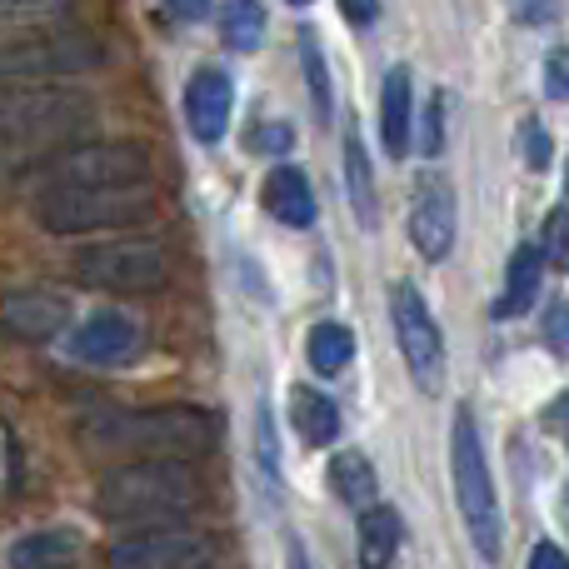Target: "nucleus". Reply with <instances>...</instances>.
<instances>
[{"label":"nucleus","instance_id":"37","mask_svg":"<svg viewBox=\"0 0 569 569\" xmlns=\"http://www.w3.org/2000/svg\"><path fill=\"white\" fill-rule=\"evenodd\" d=\"M565 520H569V500H565Z\"/></svg>","mask_w":569,"mask_h":569},{"label":"nucleus","instance_id":"21","mask_svg":"<svg viewBox=\"0 0 569 569\" xmlns=\"http://www.w3.org/2000/svg\"><path fill=\"white\" fill-rule=\"evenodd\" d=\"M545 280V256L540 246H520L510 256V270H505V295H500V315H525L540 295Z\"/></svg>","mask_w":569,"mask_h":569},{"label":"nucleus","instance_id":"19","mask_svg":"<svg viewBox=\"0 0 569 569\" xmlns=\"http://www.w3.org/2000/svg\"><path fill=\"white\" fill-rule=\"evenodd\" d=\"M290 420H295V430H300V440L315 445V450L340 440V410H335L330 395L310 390V385H300V390L290 395Z\"/></svg>","mask_w":569,"mask_h":569},{"label":"nucleus","instance_id":"8","mask_svg":"<svg viewBox=\"0 0 569 569\" xmlns=\"http://www.w3.org/2000/svg\"><path fill=\"white\" fill-rule=\"evenodd\" d=\"M106 186H150V150L130 140L76 146L40 166V190H106Z\"/></svg>","mask_w":569,"mask_h":569},{"label":"nucleus","instance_id":"31","mask_svg":"<svg viewBox=\"0 0 569 569\" xmlns=\"http://www.w3.org/2000/svg\"><path fill=\"white\" fill-rule=\"evenodd\" d=\"M530 569H569V555L560 550V545L540 540V545L530 550Z\"/></svg>","mask_w":569,"mask_h":569},{"label":"nucleus","instance_id":"15","mask_svg":"<svg viewBox=\"0 0 569 569\" xmlns=\"http://www.w3.org/2000/svg\"><path fill=\"white\" fill-rule=\"evenodd\" d=\"M80 550H86V540L76 530H66V525L60 530H30L6 550V565L10 569H76Z\"/></svg>","mask_w":569,"mask_h":569},{"label":"nucleus","instance_id":"3","mask_svg":"<svg viewBox=\"0 0 569 569\" xmlns=\"http://www.w3.org/2000/svg\"><path fill=\"white\" fill-rule=\"evenodd\" d=\"M200 510V480L186 460H136L120 465L100 480L96 515L110 525H136V530H170Z\"/></svg>","mask_w":569,"mask_h":569},{"label":"nucleus","instance_id":"26","mask_svg":"<svg viewBox=\"0 0 569 569\" xmlns=\"http://www.w3.org/2000/svg\"><path fill=\"white\" fill-rule=\"evenodd\" d=\"M540 256L550 260L555 270H569V210H550V216H545Z\"/></svg>","mask_w":569,"mask_h":569},{"label":"nucleus","instance_id":"20","mask_svg":"<svg viewBox=\"0 0 569 569\" xmlns=\"http://www.w3.org/2000/svg\"><path fill=\"white\" fill-rule=\"evenodd\" d=\"M345 190H350V206L355 216H360L365 230H375V176H370V156H365V136L360 126L350 120V130H345Z\"/></svg>","mask_w":569,"mask_h":569},{"label":"nucleus","instance_id":"23","mask_svg":"<svg viewBox=\"0 0 569 569\" xmlns=\"http://www.w3.org/2000/svg\"><path fill=\"white\" fill-rule=\"evenodd\" d=\"M305 355H310V365L320 375H340L345 365L355 360V335H350V325H340V320H320L310 330V340H305Z\"/></svg>","mask_w":569,"mask_h":569},{"label":"nucleus","instance_id":"22","mask_svg":"<svg viewBox=\"0 0 569 569\" xmlns=\"http://www.w3.org/2000/svg\"><path fill=\"white\" fill-rule=\"evenodd\" d=\"M330 490L340 495L350 510H370L375 505V470L360 450H340L330 460Z\"/></svg>","mask_w":569,"mask_h":569},{"label":"nucleus","instance_id":"36","mask_svg":"<svg viewBox=\"0 0 569 569\" xmlns=\"http://www.w3.org/2000/svg\"><path fill=\"white\" fill-rule=\"evenodd\" d=\"M345 20H355V26H370L375 10L370 6H345Z\"/></svg>","mask_w":569,"mask_h":569},{"label":"nucleus","instance_id":"30","mask_svg":"<svg viewBox=\"0 0 569 569\" xmlns=\"http://www.w3.org/2000/svg\"><path fill=\"white\" fill-rule=\"evenodd\" d=\"M250 150H276V156H284V150H290V130H284V126L250 130Z\"/></svg>","mask_w":569,"mask_h":569},{"label":"nucleus","instance_id":"25","mask_svg":"<svg viewBox=\"0 0 569 569\" xmlns=\"http://www.w3.org/2000/svg\"><path fill=\"white\" fill-rule=\"evenodd\" d=\"M220 30H226V46L236 50H256L260 36H266V10L250 6V0H236V6L220 16Z\"/></svg>","mask_w":569,"mask_h":569},{"label":"nucleus","instance_id":"17","mask_svg":"<svg viewBox=\"0 0 569 569\" xmlns=\"http://www.w3.org/2000/svg\"><path fill=\"white\" fill-rule=\"evenodd\" d=\"M410 126H415V106H410V66H390L380 86V136L385 150L395 160L410 150Z\"/></svg>","mask_w":569,"mask_h":569},{"label":"nucleus","instance_id":"16","mask_svg":"<svg viewBox=\"0 0 569 569\" xmlns=\"http://www.w3.org/2000/svg\"><path fill=\"white\" fill-rule=\"evenodd\" d=\"M266 210L280 220V226H290V230H305V226H315V190H310V180H305V170H295V166H276L266 176Z\"/></svg>","mask_w":569,"mask_h":569},{"label":"nucleus","instance_id":"5","mask_svg":"<svg viewBox=\"0 0 569 569\" xmlns=\"http://www.w3.org/2000/svg\"><path fill=\"white\" fill-rule=\"evenodd\" d=\"M450 480H455V505L470 545L485 560H500V540H505V520H500V495H495L490 465H485V445H480V425L470 410H455V430H450Z\"/></svg>","mask_w":569,"mask_h":569},{"label":"nucleus","instance_id":"29","mask_svg":"<svg viewBox=\"0 0 569 569\" xmlns=\"http://www.w3.org/2000/svg\"><path fill=\"white\" fill-rule=\"evenodd\" d=\"M440 120H445V96H435V100H430V110H425V136H420L425 156H440V146H445Z\"/></svg>","mask_w":569,"mask_h":569},{"label":"nucleus","instance_id":"35","mask_svg":"<svg viewBox=\"0 0 569 569\" xmlns=\"http://www.w3.org/2000/svg\"><path fill=\"white\" fill-rule=\"evenodd\" d=\"M284 560H290L284 569H310V555H305V545H300V540L284 545Z\"/></svg>","mask_w":569,"mask_h":569},{"label":"nucleus","instance_id":"34","mask_svg":"<svg viewBox=\"0 0 569 569\" xmlns=\"http://www.w3.org/2000/svg\"><path fill=\"white\" fill-rule=\"evenodd\" d=\"M545 420H550V425H555V430H560V435H565V440H569V395H560V405H555V410H550V415H545Z\"/></svg>","mask_w":569,"mask_h":569},{"label":"nucleus","instance_id":"10","mask_svg":"<svg viewBox=\"0 0 569 569\" xmlns=\"http://www.w3.org/2000/svg\"><path fill=\"white\" fill-rule=\"evenodd\" d=\"M216 545L206 530L170 525V530H136L106 550V569H210Z\"/></svg>","mask_w":569,"mask_h":569},{"label":"nucleus","instance_id":"9","mask_svg":"<svg viewBox=\"0 0 569 569\" xmlns=\"http://www.w3.org/2000/svg\"><path fill=\"white\" fill-rule=\"evenodd\" d=\"M390 320H395V340H400L405 370H410L415 390L420 395H440L445 385V335L435 325L425 295L410 280H400L390 290Z\"/></svg>","mask_w":569,"mask_h":569},{"label":"nucleus","instance_id":"6","mask_svg":"<svg viewBox=\"0 0 569 569\" xmlns=\"http://www.w3.org/2000/svg\"><path fill=\"white\" fill-rule=\"evenodd\" d=\"M100 46L80 30H30L0 46V80L10 86H70L100 66Z\"/></svg>","mask_w":569,"mask_h":569},{"label":"nucleus","instance_id":"4","mask_svg":"<svg viewBox=\"0 0 569 569\" xmlns=\"http://www.w3.org/2000/svg\"><path fill=\"white\" fill-rule=\"evenodd\" d=\"M156 216V190L150 186H106V190H36L40 230L60 240L100 236V230H130Z\"/></svg>","mask_w":569,"mask_h":569},{"label":"nucleus","instance_id":"1","mask_svg":"<svg viewBox=\"0 0 569 569\" xmlns=\"http://www.w3.org/2000/svg\"><path fill=\"white\" fill-rule=\"evenodd\" d=\"M96 126V100L80 86H10L0 90V170H40L80 146Z\"/></svg>","mask_w":569,"mask_h":569},{"label":"nucleus","instance_id":"11","mask_svg":"<svg viewBox=\"0 0 569 569\" xmlns=\"http://www.w3.org/2000/svg\"><path fill=\"white\" fill-rule=\"evenodd\" d=\"M455 236H460V220H455V190L445 176H425L415 186L410 200V240H415V256L440 266L445 256L455 250Z\"/></svg>","mask_w":569,"mask_h":569},{"label":"nucleus","instance_id":"14","mask_svg":"<svg viewBox=\"0 0 569 569\" xmlns=\"http://www.w3.org/2000/svg\"><path fill=\"white\" fill-rule=\"evenodd\" d=\"M140 350V325L120 310H96L70 330V355L80 365H126Z\"/></svg>","mask_w":569,"mask_h":569},{"label":"nucleus","instance_id":"24","mask_svg":"<svg viewBox=\"0 0 569 569\" xmlns=\"http://www.w3.org/2000/svg\"><path fill=\"white\" fill-rule=\"evenodd\" d=\"M300 66H305V86H310V96H315V110L330 116L335 110L330 70H325V50H320V36H315V30H300Z\"/></svg>","mask_w":569,"mask_h":569},{"label":"nucleus","instance_id":"13","mask_svg":"<svg viewBox=\"0 0 569 569\" xmlns=\"http://www.w3.org/2000/svg\"><path fill=\"white\" fill-rule=\"evenodd\" d=\"M230 110H236V80L220 66H200L186 86V126L196 140L216 146L230 130Z\"/></svg>","mask_w":569,"mask_h":569},{"label":"nucleus","instance_id":"7","mask_svg":"<svg viewBox=\"0 0 569 569\" xmlns=\"http://www.w3.org/2000/svg\"><path fill=\"white\" fill-rule=\"evenodd\" d=\"M70 276L86 290L146 295L170 280V260L156 240H96V246L70 256Z\"/></svg>","mask_w":569,"mask_h":569},{"label":"nucleus","instance_id":"27","mask_svg":"<svg viewBox=\"0 0 569 569\" xmlns=\"http://www.w3.org/2000/svg\"><path fill=\"white\" fill-rule=\"evenodd\" d=\"M540 335H545V345H550L555 355H565V350H569V300H550Z\"/></svg>","mask_w":569,"mask_h":569},{"label":"nucleus","instance_id":"18","mask_svg":"<svg viewBox=\"0 0 569 569\" xmlns=\"http://www.w3.org/2000/svg\"><path fill=\"white\" fill-rule=\"evenodd\" d=\"M355 540H360V565L365 569H390L400 550V515L390 505H370L355 520Z\"/></svg>","mask_w":569,"mask_h":569},{"label":"nucleus","instance_id":"28","mask_svg":"<svg viewBox=\"0 0 569 569\" xmlns=\"http://www.w3.org/2000/svg\"><path fill=\"white\" fill-rule=\"evenodd\" d=\"M545 96L550 100H569V50H550L545 56Z\"/></svg>","mask_w":569,"mask_h":569},{"label":"nucleus","instance_id":"32","mask_svg":"<svg viewBox=\"0 0 569 569\" xmlns=\"http://www.w3.org/2000/svg\"><path fill=\"white\" fill-rule=\"evenodd\" d=\"M260 465L270 470V480L280 475V460H276V430H270V415L260 410Z\"/></svg>","mask_w":569,"mask_h":569},{"label":"nucleus","instance_id":"33","mask_svg":"<svg viewBox=\"0 0 569 569\" xmlns=\"http://www.w3.org/2000/svg\"><path fill=\"white\" fill-rule=\"evenodd\" d=\"M525 150H530V170L550 166V136H545L540 126H530V136H525Z\"/></svg>","mask_w":569,"mask_h":569},{"label":"nucleus","instance_id":"2","mask_svg":"<svg viewBox=\"0 0 569 569\" xmlns=\"http://www.w3.org/2000/svg\"><path fill=\"white\" fill-rule=\"evenodd\" d=\"M220 425L210 410L196 405H156V410H130V405H100L80 415V445L90 455H126L136 460H196L216 450Z\"/></svg>","mask_w":569,"mask_h":569},{"label":"nucleus","instance_id":"12","mask_svg":"<svg viewBox=\"0 0 569 569\" xmlns=\"http://www.w3.org/2000/svg\"><path fill=\"white\" fill-rule=\"evenodd\" d=\"M70 325V300L46 284H26V290L0 295V335L20 345H40L56 340L60 330Z\"/></svg>","mask_w":569,"mask_h":569}]
</instances>
